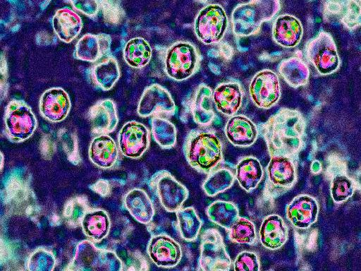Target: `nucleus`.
I'll list each match as a JSON object with an SVG mask.
<instances>
[{"mask_svg":"<svg viewBox=\"0 0 361 271\" xmlns=\"http://www.w3.org/2000/svg\"><path fill=\"white\" fill-rule=\"evenodd\" d=\"M228 17L224 8L218 4H210L197 13L194 23L197 37L205 44L220 42L228 28Z\"/></svg>","mask_w":361,"mask_h":271,"instance_id":"nucleus-7","label":"nucleus"},{"mask_svg":"<svg viewBox=\"0 0 361 271\" xmlns=\"http://www.w3.org/2000/svg\"><path fill=\"white\" fill-rule=\"evenodd\" d=\"M121 72L116 59L109 55L92 65L88 72L91 84L106 91L113 88L120 78Z\"/></svg>","mask_w":361,"mask_h":271,"instance_id":"nucleus-24","label":"nucleus"},{"mask_svg":"<svg viewBox=\"0 0 361 271\" xmlns=\"http://www.w3.org/2000/svg\"><path fill=\"white\" fill-rule=\"evenodd\" d=\"M112 40L106 33H87L76 42L73 56L88 62H97L110 55Z\"/></svg>","mask_w":361,"mask_h":271,"instance_id":"nucleus-17","label":"nucleus"},{"mask_svg":"<svg viewBox=\"0 0 361 271\" xmlns=\"http://www.w3.org/2000/svg\"><path fill=\"white\" fill-rule=\"evenodd\" d=\"M224 131L230 143L238 147L252 145L257 140L259 133L256 125L242 114L232 116L228 120Z\"/></svg>","mask_w":361,"mask_h":271,"instance_id":"nucleus-23","label":"nucleus"},{"mask_svg":"<svg viewBox=\"0 0 361 271\" xmlns=\"http://www.w3.org/2000/svg\"><path fill=\"white\" fill-rule=\"evenodd\" d=\"M71 107V100L67 92L60 87L46 90L39 102L42 116L52 122H59L68 116Z\"/></svg>","mask_w":361,"mask_h":271,"instance_id":"nucleus-16","label":"nucleus"},{"mask_svg":"<svg viewBox=\"0 0 361 271\" xmlns=\"http://www.w3.org/2000/svg\"><path fill=\"white\" fill-rule=\"evenodd\" d=\"M87 199L75 197L69 200L63 210V217L67 224L72 227L81 224L85 214L89 210Z\"/></svg>","mask_w":361,"mask_h":271,"instance_id":"nucleus-40","label":"nucleus"},{"mask_svg":"<svg viewBox=\"0 0 361 271\" xmlns=\"http://www.w3.org/2000/svg\"><path fill=\"white\" fill-rule=\"evenodd\" d=\"M110 225L108 214L102 209L89 210L81 222L84 234L96 242L106 237Z\"/></svg>","mask_w":361,"mask_h":271,"instance_id":"nucleus-31","label":"nucleus"},{"mask_svg":"<svg viewBox=\"0 0 361 271\" xmlns=\"http://www.w3.org/2000/svg\"><path fill=\"white\" fill-rule=\"evenodd\" d=\"M212 92V90L205 84H200L195 92L191 114L195 122L201 126L210 125L214 119Z\"/></svg>","mask_w":361,"mask_h":271,"instance_id":"nucleus-29","label":"nucleus"},{"mask_svg":"<svg viewBox=\"0 0 361 271\" xmlns=\"http://www.w3.org/2000/svg\"><path fill=\"white\" fill-rule=\"evenodd\" d=\"M321 168H322V166H321V164L319 161H314L312 163V165H311V171L313 172V173H318L321 171Z\"/></svg>","mask_w":361,"mask_h":271,"instance_id":"nucleus-45","label":"nucleus"},{"mask_svg":"<svg viewBox=\"0 0 361 271\" xmlns=\"http://www.w3.org/2000/svg\"><path fill=\"white\" fill-rule=\"evenodd\" d=\"M52 26L59 38L68 43L80 32L82 20L75 11L63 7L56 11L52 18Z\"/></svg>","mask_w":361,"mask_h":271,"instance_id":"nucleus-26","label":"nucleus"},{"mask_svg":"<svg viewBox=\"0 0 361 271\" xmlns=\"http://www.w3.org/2000/svg\"><path fill=\"white\" fill-rule=\"evenodd\" d=\"M183 153L188 163L199 172L209 174L223 159L222 145L214 133L190 131L185 137Z\"/></svg>","mask_w":361,"mask_h":271,"instance_id":"nucleus-2","label":"nucleus"},{"mask_svg":"<svg viewBox=\"0 0 361 271\" xmlns=\"http://www.w3.org/2000/svg\"><path fill=\"white\" fill-rule=\"evenodd\" d=\"M330 191L334 201L340 203L353 195L354 184L344 171H338L331 180Z\"/></svg>","mask_w":361,"mask_h":271,"instance_id":"nucleus-39","label":"nucleus"},{"mask_svg":"<svg viewBox=\"0 0 361 271\" xmlns=\"http://www.w3.org/2000/svg\"><path fill=\"white\" fill-rule=\"evenodd\" d=\"M360 1H329L324 8V18L340 22L347 29L354 30L361 23Z\"/></svg>","mask_w":361,"mask_h":271,"instance_id":"nucleus-19","label":"nucleus"},{"mask_svg":"<svg viewBox=\"0 0 361 271\" xmlns=\"http://www.w3.org/2000/svg\"><path fill=\"white\" fill-rule=\"evenodd\" d=\"M278 70L283 80L294 88L305 85L309 80V67L300 56L282 60Z\"/></svg>","mask_w":361,"mask_h":271,"instance_id":"nucleus-30","label":"nucleus"},{"mask_svg":"<svg viewBox=\"0 0 361 271\" xmlns=\"http://www.w3.org/2000/svg\"><path fill=\"white\" fill-rule=\"evenodd\" d=\"M5 133L12 142L20 143L34 133L37 121L30 106L21 100H12L4 110Z\"/></svg>","mask_w":361,"mask_h":271,"instance_id":"nucleus-6","label":"nucleus"},{"mask_svg":"<svg viewBox=\"0 0 361 271\" xmlns=\"http://www.w3.org/2000/svg\"><path fill=\"white\" fill-rule=\"evenodd\" d=\"M267 171L268 187L276 193L288 190L296 180L293 158L283 156L271 157Z\"/></svg>","mask_w":361,"mask_h":271,"instance_id":"nucleus-15","label":"nucleus"},{"mask_svg":"<svg viewBox=\"0 0 361 271\" xmlns=\"http://www.w3.org/2000/svg\"><path fill=\"white\" fill-rule=\"evenodd\" d=\"M243 95V89L239 82L221 83L212 92L213 102L219 112L232 116L241 107Z\"/></svg>","mask_w":361,"mask_h":271,"instance_id":"nucleus-20","label":"nucleus"},{"mask_svg":"<svg viewBox=\"0 0 361 271\" xmlns=\"http://www.w3.org/2000/svg\"><path fill=\"white\" fill-rule=\"evenodd\" d=\"M149 129L136 121L126 122L121 128L118 142L119 150L126 157L137 159L149 145Z\"/></svg>","mask_w":361,"mask_h":271,"instance_id":"nucleus-13","label":"nucleus"},{"mask_svg":"<svg viewBox=\"0 0 361 271\" xmlns=\"http://www.w3.org/2000/svg\"><path fill=\"white\" fill-rule=\"evenodd\" d=\"M249 93L257 107L267 109L274 106L281 94L277 74L269 69L257 72L251 80Z\"/></svg>","mask_w":361,"mask_h":271,"instance_id":"nucleus-12","label":"nucleus"},{"mask_svg":"<svg viewBox=\"0 0 361 271\" xmlns=\"http://www.w3.org/2000/svg\"><path fill=\"white\" fill-rule=\"evenodd\" d=\"M149 186L157 195L164 208L170 212L180 209L188 196L186 187L166 170H159L154 173L149 181Z\"/></svg>","mask_w":361,"mask_h":271,"instance_id":"nucleus-9","label":"nucleus"},{"mask_svg":"<svg viewBox=\"0 0 361 271\" xmlns=\"http://www.w3.org/2000/svg\"><path fill=\"white\" fill-rule=\"evenodd\" d=\"M200 61L201 56L193 44L178 41L171 44L165 50L164 69L169 78L181 81L196 73Z\"/></svg>","mask_w":361,"mask_h":271,"instance_id":"nucleus-4","label":"nucleus"},{"mask_svg":"<svg viewBox=\"0 0 361 271\" xmlns=\"http://www.w3.org/2000/svg\"><path fill=\"white\" fill-rule=\"evenodd\" d=\"M303 35L300 20L290 14L279 16L272 26V38L279 45L291 48L297 46Z\"/></svg>","mask_w":361,"mask_h":271,"instance_id":"nucleus-22","label":"nucleus"},{"mask_svg":"<svg viewBox=\"0 0 361 271\" xmlns=\"http://www.w3.org/2000/svg\"><path fill=\"white\" fill-rule=\"evenodd\" d=\"M234 270L241 271H257L259 270V262L255 253L250 251L240 253L234 262Z\"/></svg>","mask_w":361,"mask_h":271,"instance_id":"nucleus-43","label":"nucleus"},{"mask_svg":"<svg viewBox=\"0 0 361 271\" xmlns=\"http://www.w3.org/2000/svg\"><path fill=\"white\" fill-rule=\"evenodd\" d=\"M229 230V238L238 243L254 244L257 235L254 224L247 218L239 217Z\"/></svg>","mask_w":361,"mask_h":271,"instance_id":"nucleus-38","label":"nucleus"},{"mask_svg":"<svg viewBox=\"0 0 361 271\" xmlns=\"http://www.w3.org/2000/svg\"><path fill=\"white\" fill-rule=\"evenodd\" d=\"M122 266L121 260L114 251L99 248L90 241L82 240L75 247L68 269L118 271L123 270Z\"/></svg>","mask_w":361,"mask_h":271,"instance_id":"nucleus-5","label":"nucleus"},{"mask_svg":"<svg viewBox=\"0 0 361 271\" xmlns=\"http://www.w3.org/2000/svg\"><path fill=\"white\" fill-rule=\"evenodd\" d=\"M281 6L278 0H252L237 5L231 14L233 33L239 37L257 35L262 24L271 20Z\"/></svg>","mask_w":361,"mask_h":271,"instance_id":"nucleus-3","label":"nucleus"},{"mask_svg":"<svg viewBox=\"0 0 361 271\" xmlns=\"http://www.w3.org/2000/svg\"><path fill=\"white\" fill-rule=\"evenodd\" d=\"M88 118L92 132L96 135L113 132L118 123L116 107L111 99H103L94 103L89 109Z\"/></svg>","mask_w":361,"mask_h":271,"instance_id":"nucleus-18","label":"nucleus"},{"mask_svg":"<svg viewBox=\"0 0 361 271\" xmlns=\"http://www.w3.org/2000/svg\"><path fill=\"white\" fill-rule=\"evenodd\" d=\"M259 236L261 243L265 248L275 250L281 248L287 241L288 229L281 217L271 215L263 220Z\"/></svg>","mask_w":361,"mask_h":271,"instance_id":"nucleus-27","label":"nucleus"},{"mask_svg":"<svg viewBox=\"0 0 361 271\" xmlns=\"http://www.w3.org/2000/svg\"><path fill=\"white\" fill-rule=\"evenodd\" d=\"M207 214L212 222L229 229L238 217V210L231 202L216 200L208 207Z\"/></svg>","mask_w":361,"mask_h":271,"instance_id":"nucleus-35","label":"nucleus"},{"mask_svg":"<svg viewBox=\"0 0 361 271\" xmlns=\"http://www.w3.org/2000/svg\"><path fill=\"white\" fill-rule=\"evenodd\" d=\"M307 59L321 75H329L338 70L340 58L333 37L320 31L305 47Z\"/></svg>","mask_w":361,"mask_h":271,"instance_id":"nucleus-8","label":"nucleus"},{"mask_svg":"<svg viewBox=\"0 0 361 271\" xmlns=\"http://www.w3.org/2000/svg\"><path fill=\"white\" fill-rule=\"evenodd\" d=\"M123 56L128 66L134 68H142L150 61L152 49L145 39L136 37L130 39L126 43Z\"/></svg>","mask_w":361,"mask_h":271,"instance_id":"nucleus-32","label":"nucleus"},{"mask_svg":"<svg viewBox=\"0 0 361 271\" xmlns=\"http://www.w3.org/2000/svg\"><path fill=\"white\" fill-rule=\"evenodd\" d=\"M202 185L204 192L214 196L229 188L234 182L233 173L226 168L213 170Z\"/></svg>","mask_w":361,"mask_h":271,"instance_id":"nucleus-37","label":"nucleus"},{"mask_svg":"<svg viewBox=\"0 0 361 271\" xmlns=\"http://www.w3.org/2000/svg\"><path fill=\"white\" fill-rule=\"evenodd\" d=\"M305 121L300 112L281 108L262 124L261 134L271 157L294 158L303 145Z\"/></svg>","mask_w":361,"mask_h":271,"instance_id":"nucleus-1","label":"nucleus"},{"mask_svg":"<svg viewBox=\"0 0 361 271\" xmlns=\"http://www.w3.org/2000/svg\"><path fill=\"white\" fill-rule=\"evenodd\" d=\"M123 203L127 210L137 222L147 224L152 220L154 206L142 189L134 188L128 191L124 196Z\"/></svg>","mask_w":361,"mask_h":271,"instance_id":"nucleus-28","label":"nucleus"},{"mask_svg":"<svg viewBox=\"0 0 361 271\" xmlns=\"http://www.w3.org/2000/svg\"><path fill=\"white\" fill-rule=\"evenodd\" d=\"M88 156L96 166L102 169L111 168L118 158L117 145L108 134L97 135L90 143Z\"/></svg>","mask_w":361,"mask_h":271,"instance_id":"nucleus-25","label":"nucleus"},{"mask_svg":"<svg viewBox=\"0 0 361 271\" xmlns=\"http://www.w3.org/2000/svg\"><path fill=\"white\" fill-rule=\"evenodd\" d=\"M199 265L204 271L230 269L231 260L218 230L209 229L202 235Z\"/></svg>","mask_w":361,"mask_h":271,"instance_id":"nucleus-10","label":"nucleus"},{"mask_svg":"<svg viewBox=\"0 0 361 271\" xmlns=\"http://www.w3.org/2000/svg\"><path fill=\"white\" fill-rule=\"evenodd\" d=\"M262 176V165L254 157H245L236 165L235 178L240 186L247 192L257 186Z\"/></svg>","mask_w":361,"mask_h":271,"instance_id":"nucleus-33","label":"nucleus"},{"mask_svg":"<svg viewBox=\"0 0 361 271\" xmlns=\"http://www.w3.org/2000/svg\"><path fill=\"white\" fill-rule=\"evenodd\" d=\"M137 112L142 117L150 116H171L177 107L171 93L158 83L146 87L139 100Z\"/></svg>","mask_w":361,"mask_h":271,"instance_id":"nucleus-11","label":"nucleus"},{"mask_svg":"<svg viewBox=\"0 0 361 271\" xmlns=\"http://www.w3.org/2000/svg\"><path fill=\"white\" fill-rule=\"evenodd\" d=\"M55 264L56 260L51 251L38 248L28 258L27 269L30 271L53 270Z\"/></svg>","mask_w":361,"mask_h":271,"instance_id":"nucleus-41","label":"nucleus"},{"mask_svg":"<svg viewBox=\"0 0 361 271\" xmlns=\"http://www.w3.org/2000/svg\"><path fill=\"white\" fill-rule=\"evenodd\" d=\"M319 206L317 200L307 195L295 197L286 207V217L296 227L306 229L317 218Z\"/></svg>","mask_w":361,"mask_h":271,"instance_id":"nucleus-21","label":"nucleus"},{"mask_svg":"<svg viewBox=\"0 0 361 271\" xmlns=\"http://www.w3.org/2000/svg\"><path fill=\"white\" fill-rule=\"evenodd\" d=\"M147 251L152 262L161 267L176 266L182 257L180 244L169 235L164 234L153 236L150 239Z\"/></svg>","mask_w":361,"mask_h":271,"instance_id":"nucleus-14","label":"nucleus"},{"mask_svg":"<svg viewBox=\"0 0 361 271\" xmlns=\"http://www.w3.org/2000/svg\"><path fill=\"white\" fill-rule=\"evenodd\" d=\"M152 135L155 142L164 149L172 148L176 143V128L169 119L153 116L150 120Z\"/></svg>","mask_w":361,"mask_h":271,"instance_id":"nucleus-34","label":"nucleus"},{"mask_svg":"<svg viewBox=\"0 0 361 271\" xmlns=\"http://www.w3.org/2000/svg\"><path fill=\"white\" fill-rule=\"evenodd\" d=\"M72 6L89 17H95L99 9V1L94 0H73L69 1Z\"/></svg>","mask_w":361,"mask_h":271,"instance_id":"nucleus-44","label":"nucleus"},{"mask_svg":"<svg viewBox=\"0 0 361 271\" xmlns=\"http://www.w3.org/2000/svg\"><path fill=\"white\" fill-rule=\"evenodd\" d=\"M99 8L105 20L111 24H118L124 16V10L118 1H99Z\"/></svg>","mask_w":361,"mask_h":271,"instance_id":"nucleus-42","label":"nucleus"},{"mask_svg":"<svg viewBox=\"0 0 361 271\" xmlns=\"http://www.w3.org/2000/svg\"><path fill=\"white\" fill-rule=\"evenodd\" d=\"M176 212L181 237L186 241L195 240L202 225V222L195 209L192 207H188L179 209Z\"/></svg>","mask_w":361,"mask_h":271,"instance_id":"nucleus-36","label":"nucleus"}]
</instances>
